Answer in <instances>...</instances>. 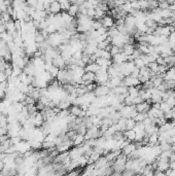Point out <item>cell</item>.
I'll use <instances>...</instances> for the list:
<instances>
[{
    "mask_svg": "<svg viewBox=\"0 0 175 176\" xmlns=\"http://www.w3.org/2000/svg\"><path fill=\"white\" fill-rule=\"evenodd\" d=\"M109 93H110V89L107 86H97L96 90L94 91V94H95L96 97H105V96H108Z\"/></svg>",
    "mask_w": 175,
    "mask_h": 176,
    "instance_id": "1",
    "label": "cell"
},
{
    "mask_svg": "<svg viewBox=\"0 0 175 176\" xmlns=\"http://www.w3.org/2000/svg\"><path fill=\"white\" fill-rule=\"evenodd\" d=\"M101 23H102V26L104 28H106L107 30L110 29V28L114 27V19L112 17H108L105 16L102 20H100Z\"/></svg>",
    "mask_w": 175,
    "mask_h": 176,
    "instance_id": "2",
    "label": "cell"
},
{
    "mask_svg": "<svg viewBox=\"0 0 175 176\" xmlns=\"http://www.w3.org/2000/svg\"><path fill=\"white\" fill-rule=\"evenodd\" d=\"M60 11H61V6H60V3L58 2V1H53V2H50V9H48V14L59 15Z\"/></svg>",
    "mask_w": 175,
    "mask_h": 176,
    "instance_id": "3",
    "label": "cell"
},
{
    "mask_svg": "<svg viewBox=\"0 0 175 176\" xmlns=\"http://www.w3.org/2000/svg\"><path fill=\"white\" fill-rule=\"evenodd\" d=\"M135 50H136V49H135V45H133V44H125L123 46V52H122V53H123L125 56H132Z\"/></svg>",
    "mask_w": 175,
    "mask_h": 176,
    "instance_id": "4",
    "label": "cell"
},
{
    "mask_svg": "<svg viewBox=\"0 0 175 176\" xmlns=\"http://www.w3.org/2000/svg\"><path fill=\"white\" fill-rule=\"evenodd\" d=\"M99 66L97 65L96 63H90L84 67V70H86V72H92V73H97L98 70H99Z\"/></svg>",
    "mask_w": 175,
    "mask_h": 176,
    "instance_id": "5",
    "label": "cell"
},
{
    "mask_svg": "<svg viewBox=\"0 0 175 176\" xmlns=\"http://www.w3.org/2000/svg\"><path fill=\"white\" fill-rule=\"evenodd\" d=\"M137 123L133 118H128L126 121V130H133L136 126Z\"/></svg>",
    "mask_w": 175,
    "mask_h": 176,
    "instance_id": "6",
    "label": "cell"
},
{
    "mask_svg": "<svg viewBox=\"0 0 175 176\" xmlns=\"http://www.w3.org/2000/svg\"><path fill=\"white\" fill-rule=\"evenodd\" d=\"M59 3H60V6H61V10H63V12H67L71 6V3L68 2V1H61V2Z\"/></svg>",
    "mask_w": 175,
    "mask_h": 176,
    "instance_id": "7",
    "label": "cell"
},
{
    "mask_svg": "<svg viewBox=\"0 0 175 176\" xmlns=\"http://www.w3.org/2000/svg\"><path fill=\"white\" fill-rule=\"evenodd\" d=\"M171 144H175V135L171 137Z\"/></svg>",
    "mask_w": 175,
    "mask_h": 176,
    "instance_id": "8",
    "label": "cell"
}]
</instances>
